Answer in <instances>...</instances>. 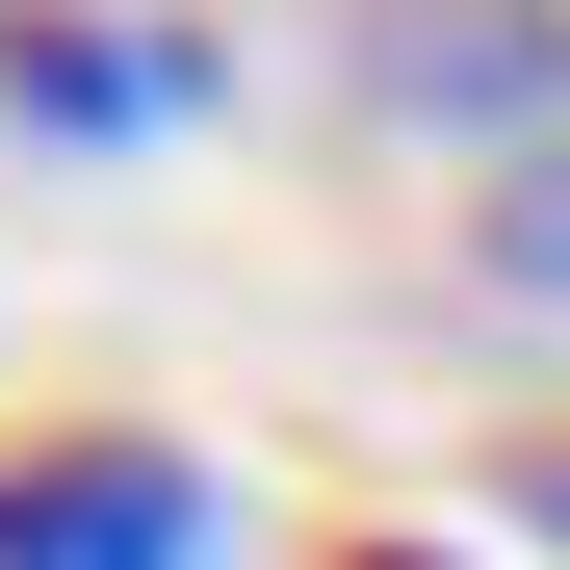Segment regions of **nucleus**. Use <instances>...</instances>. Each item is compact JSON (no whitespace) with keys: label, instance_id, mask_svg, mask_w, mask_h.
<instances>
[{"label":"nucleus","instance_id":"obj_1","mask_svg":"<svg viewBox=\"0 0 570 570\" xmlns=\"http://www.w3.org/2000/svg\"><path fill=\"white\" fill-rule=\"evenodd\" d=\"M0 570H208V466L181 441H27L0 466Z\"/></svg>","mask_w":570,"mask_h":570},{"label":"nucleus","instance_id":"obj_2","mask_svg":"<svg viewBox=\"0 0 570 570\" xmlns=\"http://www.w3.org/2000/svg\"><path fill=\"white\" fill-rule=\"evenodd\" d=\"M0 105L78 130V156H130V130H181V52H156V27H27V52H0Z\"/></svg>","mask_w":570,"mask_h":570}]
</instances>
